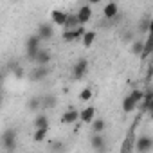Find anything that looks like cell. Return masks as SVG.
<instances>
[{
	"mask_svg": "<svg viewBox=\"0 0 153 153\" xmlns=\"http://www.w3.org/2000/svg\"><path fill=\"white\" fill-rule=\"evenodd\" d=\"M85 27H76V29H72V31H63V34H61V40L63 42H67V43H74V42H78V40H81V36L85 34Z\"/></svg>",
	"mask_w": 153,
	"mask_h": 153,
	"instance_id": "7",
	"label": "cell"
},
{
	"mask_svg": "<svg viewBox=\"0 0 153 153\" xmlns=\"http://www.w3.org/2000/svg\"><path fill=\"white\" fill-rule=\"evenodd\" d=\"M40 49H42V40H40L36 34H31V36L27 38V42H25V54H27V58L33 61Z\"/></svg>",
	"mask_w": 153,
	"mask_h": 153,
	"instance_id": "3",
	"label": "cell"
},
{
	"mask_svg": "<svg viewBox=\"0 0 153 153\" xmlns=\"http://www.w3.org/2000/svg\"><path fill=\"white\" fill-rule=\"evenodd\" d=\"M78 121H79V110H76V108H68L61 115V123L63 124H74Z\"/></svg>",
	"mask_w": 153,
	"mask_h": 153,
	"instance_id": "14",
	"label": "cell"
},
{
	"mask_svg": "<svg viewBox=\"0 0 153 153\" xmlns=\"http://www.w3.org/2000/svg\"><path fill=\"white\" fill-rule=\"evenodd\" d=\"M90 146H92L94 151L105 153V151H106V139L103 137V133H92V137H90Z\"/></svg>",
	"mask_w": 153,
	"mask_h": 153,
	"instance_id": "9",
	"label": "cell"
},
{
	"mask_svg": "<svg viewBox=\"0 0 153 153\" xmlns=\"http://www.w3.org/2000/svg\"><path fill=\"white\" fill-rule=\"evenodd\" d=\"M25 106H27L29 112L38 114V110L42 108V96H33V97H29L27 103H25Z\"/></svg>",
	"mask_w": 153,
	"mask_h": 153,
	"instance_id": "17",
	"label": "cell"
},
{
	"mask_svg": "<svg viewBox=\"0 0 153 153\" xmlns=\"http://www.w3.org/2000/svg\"><path fill=\"white\" fill-rule=\"evenodd\" d=\"M142 47H144V40H140V38H135V40L130 43V52H131L133 56H140V52H142Z\"/></svg>",
	"mask_w": 153,
	"mask_h": 153,
	"instance_id": "22",
	"label": "cell"
},
{
	"mask_svg": "<svg viewBox=\"0 0 153 153\" xmlns=\"http://www.w3.org/2000/svg\"><path fill=\"white\" fill-rule=\"evenodd\" d=\"M131 149H133V140H131V135H128V137L123 140L121 153H131Z\"/></svg>",
	"mask_w": 153,
	"mask_h": 153,
	"instance_id": "29",
	"label": "cell"
},
{
	"mask_svg": "<svg viewBox=\"0 0 153 153\" xmlns=\"http://www.w3.org/2000/svg\"><path fill=\"white\" fill-rule=\"evenodd\" d=\"M121 106H123V112H124V114H130V112H133V110L137 108V105L131 101V97H130V96H124V99H123V105H121Z\"/></svg>",
	"mask_w": 153,
	"mask_h": 153,
	"instance_id": "25",
	"label": "cell"
},
{
	"mask_svg": "<svg viewBox=\"0 0 153 153\" xmlns=\"http://www.w3.org/2000/svg\"><path fill=\"white\" fill-rule=\"evenodd\" d=\"M49 74H51V68L49 67H34L29 72V79L34 81V83H40V81H43V79L49 78Z\"/></svg>",
	"mask_w": 153,
	"mask_h": 153,
	"instance_id": "8",
	"label": "cell"
},
{
	"mask_svg": "<svg viewBox=\"0 0 153 153\" xmlns=\"http://www.w3.org/2000/svg\"><path fill=\"white\" fill-rule=\"evenodd\" d=\"M140 110H142V114H148V112H151V108H153V90L148 87L146 90H144V96H142V101H140Z\"/></svg>",
	"mask_w": 153,
	"mask_h": 153,
	"instance_id": "12",
	"label": "cell"
},
{
	"mask_svg": "<svg viewBox=\"0 0 153 153\" xmlns=\"http://www.w3.org/2000/svg\"><path fill=\"white\" fill-rule=\"evenodd\" d=\"M128 96L131 97V101H133L135 105H140V101H142V96H144V90H140V88H133V90H131Z\"/></svg>",
	"mask_w": 153,
	"mask_h": 153,
	"instance_id": "28",
	"label": "cell"
},
{
	"mask_svg": "<svg viewBox=\"0 0 153 153\" xmlns=\"http://www.w3.org/2000/svg\"><path fill=\"white\" fill-rule=\"evenodd\" d=\"M34 130H40V128H49V117L45 115V114H36V117H34Z\"/></svg>",
	"mask_w": 153,
	"mask_h": 153,
	"instance_id": "19",
	"label": "cell"
},
{
	"mask_svg": "<svg viewBox=\"0 0 153 153\" xmlns=\"http://www.w3.org/2000/svg\"><path fill=\"white\" fill-rule=\"evenodd\" d=\"M92 96H94L92 88L85 87V88H83V90L79 92V101H90V99H92Z\"/></svg>",
	"mask_w": 153,
	"mask_h": 153,
	"instance_id": "30",
	"label": "cell"
},
{
	"mask_svg": "<svg viewBox=\"0 0 153 153\" xmlns=\"http://www.w3.org/2000/svg\"><path fill=\"white\" fill-rule=\"evenodd\" d=\"M36 36H38L42 42H49V40L54 36V29H52V24H51V22H42V24H38V31H36Z\"/></svg>",
	"mask_w": 153,
	"mask_h": 153,
	"instance_id": "6",
	"label": "cell"
},
{
	"mask_svg": "<svg viewBox=\"0 0 153 153\" xmlns=\"http://www.w3.org/2000/svg\"><path fill=\"white\" fill-rule=\"evenodd\" d=\"M51 20H52L54 25L63 27V25H65V20H67V13L61 11V9H52V11H51Z\"/></svg>",
	"mask_w": 153,
	"mask_h": 153,
	"instance_id": "16",
	"label": "cell"
},
{
	"mask_svg": "<svg viewBox=\"0 0 153 153\" xmlns=\"http://www.w3.org/2000/svg\"><path fill=\"white\" fill-rule=\"evenodd\" d=\"M33 61L36 63V67H49V63L52 61V54L49 49H40Z\"/></svg>",
	"mask_w": 153,
	"mask_h": 153,
	"instance_id": "10",
	"label": "cell"
},
{
	"mask_svg": "<svg viewBox=\"0 0 153 153\" xmlns=\"http://www.w3.org/2000/svg\"><path fill=\"white\" fill-rule=\"evenodd\" d=\"M49 133V128H40V130H34V135H33V140L34 142H43L45 137Z\"/></svg>",
	"mask_w": 153,
	"mask_h": 153,
	"instance_id": "27",
	"label": "cell"
},
{
	"mask_svg": "<svg viewBox=\"0 0 153 153\" xmlns=\"http://www.w3.org/2000/svg\"><path fill=\"white\" fill-rule=\"evenodd\" d=\"M96 40H97V33L96 31H85V34L81 36V43H83V47H92L94 43H96Z\"/></svg>",
	"mask_w": 153,
	"mask_h": 153,
	"instance_id": "18",
	"label": "cell"
},
{
	"mask_svg": "<svg viewBox=\"0 0 153 153\" xmlns=\"http://www.w3.org/2000/svg\"><path fill=\"white\" fill-rule=\"evenodd\" d=\"M58 105V97L52 96V94H47V96H42V108H54Z\"/></svg>",
	"mask_w": 153,
	"mask_h": 153,
	"instance_id": "23",
	"label": "cell"
},
{
	"mask_svg": "<svg viewBox=\"0 0 153 153\" xmlns=\"http://www.w3.org/2000/svg\"><path fill=\"white\" fill-rule=\"evenodd\" d=\"M76 27H79V24H78V18H76V15H74V13H67V20H65V25H63V29H65V31H72V29H76Z\"/></svg>",
	"mask_w": 153,
	"mask_h": 153,
	"instance_id": "21",
	"label": "cell"
},
{
	"mask_svg": "<svg viewBox=\"0 0 153 153\" xmlns=\"http://www.w3.org/2000/svg\"><path fill=\"white\" fill-rule=\"evenodd\" d=\"M153 148V139L149 135H139L133 140V149L137 153H149Z\"/></svg>",
	"mask_w": 153,
	"mask_h": 153,
	"instance_id": "4",
	"label": "cell"
},
{
	"mask_svg": "<svg viewBox=\"0 0 153 153\" xmlns=\"http://www.w3.org/2000/svg\"><path fill=\"white\" fill-rule=\"evenodd\" d=\"M90 124H92V133H103L106 130V121L101 117H96Z\"/></svg>",
	"mask_w": 153,
	"mask_h": 153,
	"instance_id": "20",
	"label": "cell"
},
{
	"mask_svg": "<svg viewBox=\"0 0 153 153\" xmlns=\"http://www.w3.org/2000/svg\"><path fill=\"white\" fill-rule=\"evenodd\" d=\"M96 114H97L96 106L88 105V106H85V108L79 112V121H81V123H87V124H90V123L96 119Z\"/></svg>",
	"mask_w": 153,
	"mask_h": 153,
	"instance_id": "13",
	"label": "cell"
},
{
	"mask_svg": "<svg viewBox=\"0 0 153 153\" xmlns=\"http://www.w3.org/2000/svg\"><path fill=\"white\" fill-rule=\"evenodd\" d=\"M121 38H123L124 43H131V42L135 40V34H133V31H126V33L121 34Z\"/></svg>",
	"mask_w": 153,
	"mask_h": 153,
	"instance_id": "31",
	"label": "cell"
},
{
	"mask_svg": "<svg viewBox=\"0 0 153 153\" xmlns=\"http://www.w3.org/2000/svg\"><path fill=\"white\" fill-rule=\"evenodd\" d=\"M87 72H88V59L87 58H79L72 65V79H76V81L83 79L87 76Z\"/></svg>",
	"mask_w": 153,
	"mask_h": 153,
	"instance_id": "2",
	"label": "cell"
},
{
	"mask_svg": "<svg viewBox=\"0 0 153 153\" xmlns=\"http://www.w3.org/2000/svg\"><path fill=\"white\" fill-rule=\"evenodd\" d=\"M151 27H153V20H151L149 15H144V16L137 22V31H139V34H148V33L151 31Z\"/></svg>",
	"mask_w": 153,
	"mask_h": 153,
	"instance_id": "15",
	"label": "cell"
},
{
	"mask_svg": "<svg viewBox=\"0 0 153 153\" xmlns=\"http://www.w3.org/2000/svg\"><path fill=\"white\" fill-rule=\"evenodd\" d=\"M11 74L15 76V78H16V79H22V78H24V76H25V70L22 68V65H18V67H16V68H15V70H13Z\"/></svg>",
	"mask_w": 153,
	"mask_h": 153,
	"instance_id": "32",
	"label": "cell"
},
{
	"mask_svg": "<svg viewBox=\"0 0 153 153\" xmlns=\"http://www.w3.org/2000/svg\"><path fill=\"white\" fill-rule=\"evenodd\" d=\"M151 51H153V42H151L149 38H146V40H144L142 52H140V58H142V59H148V56L151 54Z\"/></svg>",
	"mask_w": 153,
	"mask_h": 153,
	"instance_id": "26",
	"label": "cell"
},
{
	"mask_svg": "<svg viewBox=\"0 0 153 153\" xmlns=\"http://www.w3.org/2000/svg\"><path fill=\"white\" fill-rule=\"evenodd\" d=\"M16 130L15 128H7V130H4V133L0 135V144H2V148L6 149V151H15L16 149Z\"/></svg>",
	"mask_w": 153,
	"mask_h": 153,
	"instance_id": "1",
	"label": "cell"
},
{
	"mask_svg": "<svg viewBox=\"0 0 153 153\" xmlns=\"http://www.w3.org/2000/svg\"><path fill=\"white\" fill-rule=\"evenodd\" d=\"M103 16H105V20H108V22L117 20V18H119V6H117L115 2L106 4V6L103 7Z\"/></svg>",
	"mask_w": 153,
	"mask_h": 153,
	"instance_id": "11",
	"label": "cell"
},
{
	"mask_svg": "<svg viewBox=\"0 0 153 153\" xmlns=\"http://www.w3.org/2000/svg\"><path fill=\"white\" fill-rule=\"evenodd\" d=\"M74 15H76V18H78V24L83 27L85 24H88V22L92 20L94 11H92V6H90V4H83V6H79V9L76 11Z\"/></svg>",
	"mask_w": 153,
	"mask_h": 153,
	"instance_id": "5",
	"label": "cell"
},
{
	"mask_svg": "<svg viewBox=\"0 0 153 153\" xmlns=\"http://www.w3.org/2000/svg\"><path fill=\"white\" fill-rule=\"evenodd\" d=\"M2 103H4V96H2V92H0V106H2Z\"/></svg>",
	"mask_w": 153,
	"mask_h": 153,
	"instance_id": "34",
	"label": "cell"
},
{
	"mask_svg": "<svg viewBox=\"0 0 153 153\" xmlns=\"http://www.w3.org/2000/svg\"><path fill=\"white\" fill-rule=\"evenodd\" d=\"M65 149H67V146H65L63 140H52V142L49 144V151H51V153H63Z\"/></svg>",
	"mask_w": 153,
	"mask_h": 153,
	"instance_id": "24",
	"label": "cell"
},
{
	"mask_svg": "<svg viewBox=\"0 0 153 153\" xmlns=\"http://www.w3.org/2000/svg\"><path fill=\"white\" fill-rule=\"evenodd\" d=\"M18 65H20V63L13 59V61H9V63H7V70H9V72H13V70H15V68H16Z\"/></svg>",
	"mask_w": 153,
	"mask_h": 153,
	"instance_id": "33",
	"label": "cell"
}]
</instances>
